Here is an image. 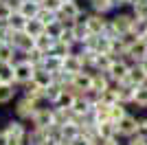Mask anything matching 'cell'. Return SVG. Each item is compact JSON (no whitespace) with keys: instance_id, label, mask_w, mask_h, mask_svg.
<instances>
[{"instance_id":"1","label":"cell","mask_w":147,"mask_h":145,"mask_svg":"<svg viewBox=\"0 0 147 145\" xmlns=\"http://www.w3.org/2000/svg\"><path fill=\"white\" fill-rule=\"evenodd\" d=\"M37 101H33V99H29V97H18L16 99V106H13V112H16V117L18 119H22L26 123V125H31V121H33V117H35L37 112Z\"/></svg>"},{"instance_id":"2","label":"cell","mask_w":147,"mask_h":145,"mask_svg":"<svg viewBox=\"0 0 147 145\" xmlns=\"http://www.w3.org/2000/svg\"><path fill=\"white\" fill-rule=\"evenodd\" d=\"M134 20L136 18L132 16V11H114L110 16V26L119 35H129L134 29Z\"/></svg>"},{"instance_id":"3","label":"cell","mask_w":147,"mask_h":145,"mask_svg":"<svg viewBox=\"0 0 147 145\" xmlns=\"http://www.w3.org/2000/svg\"><path fill=\"white\" fill-rule=\"evenodd\" d=\"M129 64L125 57H119V60L112 62V66L108 68V77L112 79V84H123V81H127V75H129Z\"/></svg>"},{"instance_id":"4","label":"cell","mask_w":147,"mask_h":145,"mask_svg":"<svg viewBox=\"0 0 147 145\" xmlns=\"http://www.w3.org/2000/svg\"><path fill=\"white\" fill-rule=\"evenodd\" d=\"M13 72H16V86H24L33 79V72H35V66L29 64V62L20 55L18 62L13 64Z\"/></svg>"},{"instance_id":"5","label":"cell","mask_w":147,"mask_h":145,"mask_svg":"<svg viewBox=\"0 0 147 145\" xmlns=\"http://www.w3.org/2000/svg\"><path fill=\"white\" fill-rule=\"evenodd\" d=\"M84 22H86L88 31H90L92 35H101L105 31V26H108V22H110V16H101V13L90 11V13L84 16Z\"/></svg>"},{"instance_id":"6","label":"cell","mask_w":147,"mask_h":145,"mask_svg":"<svg viewBox=\"0 0 147 145\" xmlns=\"http://www.w3.org/2000/svg\"><path fill=\"white\" fill-rule=\"evenodd\" d=\"M68 90L75 95H84L86 90H92V70H81L73 77V84L68 86Z\"/></svg>"},{"instance_id":"7","label":"cell","mask_w":147,"mask_h":145,"mask_svg":"<svg viewBox=\"0 0 147 145\" xmlns=\"http://www.w3.org/2000/svg\"><path fill=\"white\" fill-rule=\"evenodd\" d=\"M136 125H138L136 115L127 112L121 121H117V134H119V139H129V136H134V134H136Z\"/></svg>"},{"instance_id":"8","label":"cell","mask_w":147,"mask_h":145,"mask_svg":"<svg viewBox=\"0 0 147 145\" xmlns=\"http://www.w3.org/2000/svg\"><path fill=\"white\" fill-rule=\"evenodd\" d=\"M125 60L129 64H141V62L147 60V42L145 40H134L129 44L127 53H125Z\"/></svg>"},{"instance_id":"9","label":"cell","mask_w":147,"mask_h":145,"mask_svg":"<svg viewBox=\"0 0 147 145\" xmlns=\"http://www.w3.org/2000/svg\"><path fill=\"white\" fill-rule=\"evenodd\" d=\"M53 125H55V110L53 108H40L35 112V117H33L29 127H40V130H44V127H53Z\"/></svg>"},{"instance_id":"10","label":"cell","mask_w":147,"mask_h":145,"mask_svg":"<svg viewBox=\"0 0 147 145\" xmlns=\"http://www.w3.org/2000/svg\"><path fill=\"white\" fill-rule=\"evenodd\" d=\"M5 132L9 134V139H18V141H24L26 132H29V125H26L22 119H9L5 123Z\"/></svg>"},{"instance_id":"11","label":"cell","mask_w":147,"mask_h":145,"mask_svg":"<svg viewBox=\"0 0 147 145\" xmlns=\"http://www.w3.org/2000/svg\"><path fill=\"white\" fill-rule=\"evenodd\" d=\"M11 44L16 46V51H18L20 55H24V53H29L31 48H35V37H31L29 33H24V31H18Z\"/></svg>"},{"instance_id":"12","label":"cell","mask_w":147,"mask_h":145,"mask_svg":"<svg viewBox=\"0 0 147 145\" xmlns=\"http://www.w3.org/2000/svg\"><path fill=\"white\" fill-rule=\"evenodd\" d=\"M49 141V127H29V132L24 136V145H44Z\"/></svg>"},{"instance_id":"13","label":"cell","mask_w":147,"mask_h":145,"mask_svg":"<svg viewBox=\"0 0 147 145\" xmlns=\"http://www.w3.org/2000/svg\"><path fill=\"white\" fill-rule=\"evenodd\" d=\"M61 70L73 72V75H77V72H81V70H86V68H84V62H81V57H79V53H77V51H73L70 55H66V57H64V66H61Z\"/></svg>"},{"instance_id":"14","label":"cell","mask_w":147,"mask_h":145,"mask_svg":"<svg viewBox=\"0 0 147 145\" xmlns=\"http://www.w3.org/2000/svg\"><path fill=\"white\" fill-rule=\"evenodd\" d=\"M35 86H40L42 90H46L51 84H53V72L51 70H46L44 66H40V68H35V72H33V79H31Z\"/></svg>"},{"instance_id":"15","label":"cell","mask_w":147,"mask_h":145,"mask_svg":"<svg viewBox=\"0 0 147 145\" xmlns=\"http://www.w3.org/2000/svg\"><path fill=\"white\" fill-rule=\"evenodd\" d=\"M117 90H119V101H121V103H125V106H132V103H134L136 86L123 81V84H117Z\"/></svg>"},{"instance_id":"16","label":"cell","mask_w":147,"mask_h":145,"mask_svg":"<svg viewBox=\"0 0 147 145\" xmlns=\"http://www.w3.org/2000/svg\"><path fill=\"white\" fill-rule=\"evenodd\" d=\"M20 57V53L16 51V46L9 42H0V62H7V64H16Z\"/></svg>"},{"instance_id":"17","label":"cell","mask_w":147,"mask_h":145,"mask_svg":"<svg viewBox=\"0 0 147 145\" xmlns=\"http://www.w3.org/2000/svg\"><path fill=\"white\" fill-rule=\"evenodd\" d=\"M73 33H75V42H77V46L86 44V42H88V37L92 35L90 31H88V26H86V22H84V20H79V22H75V24H73Z\"/></svg>"},{"instance_id":"18","label":"cell","mask_w":147,"mask_h":145,"mask_svg":"<svg viewBox=\"0 0 147 145\" xmlns=\"http://www.w3.org/2000/svg\"><path fill=\"white\" fill-rule=\"evenodd\" d=\"M127 84H132V86H143V84H147V77H145V72H143V68H141V64H132V68H129V75H127Z\"/></svg>"},{"instance_id":"19","label":"cell","mask_w":147,"mask_h":145,"mask_svg":"<svg viewBox=\"0 0 147 145\" xmlns=\"http://www.w3.org/2000/svg\"><path fill=\"white\" fill-rule=\"evenodd\" d=\"M110 86H112V79L108 77V72H99V70L92 72V88H94V90L103 92V90H108Z\"/></svg>"},{"instance_id":"20","label":"cell","mask_w":147,"mask_h":145,"mask_svg":"<svg viewBox=\"0 0 147 145\" xmlns=\"http://www.w3.org/2000/svg\"><path fill=\"white\" fill-rule=\"evenodd\" d=\"M18 95V86L16 84H0V106L11 103Z\"/></svg>"},{"instance_id":"21","label":"cell","mask_w":147,"mask_h":145,"mask_svg":"<svg viewBox=\"0 0 147 145\" xmlns=\"http://www.w3.org/2000/svg\"><path fill=\"white\" fill-rule=\"evenodd\" d=\"M99 136H101V139H114V136H119L117 134V123L110 121V119L99 121Z\"/></svg>"},{"instance_id":"22","label":"cell","mask_w":147,"mask_h":145,"mask_svg":"<svg viewBox=\"0 0 147 145\" xmlns=\"http://www.w3.org/2000/svg\"><path fill=\"white\" fill-rule=\"evenodd\" d=\"M75 97H77L75 92H70L68 88H64V90H61V95H59V99L55 101V106H53V108L70 110V108H73V103H75Z\"/></svg>"},{"instance_id":"23","label":"cell","mask_w":147,"mask_h":145,"mask_svg":"<svg viewBox=\"0 0 147 145\" xmlns=\"http://www.w3.org/2000/svg\"><path fill=\"white\" fill-rule=\"evenodd\" d=\"M70 110H73V112H77V115H81V117H86L88 112L92 110V103L88 101L84 95H77V97H75V103H73V108H70Z\"/></svg>"},{"instance_id":"24","label":"cell","mask_w":147,"mask_h":145,"mask_svg":"<svg viewBox=\"0 0 147 145\" xmlns=\"http://www.w3.org/2000/svg\"><path fill=\"white\" fill-rule=\"evenodd\" d=\"M73 51H77V46H75V44H70V42H64V40H57V42H55V46H53V51H51V53H53V55H57V57H61V60H64V57H66V55H70Z\"/></svg>"},{"instance_id":"25","label":"cell","mask_w":147,"mask_h":145,"mask_svg":"<svg viewBox=\"0 0 147 145\" xmlns=\"http://www.w3.org/2000/svg\"><path fill=\"white\" fill-rule=\"evenodd\" d=\"M57 40H53V37H49L46 33H42L40 37H35V48L37 51H42L44 55H49L51 51H53V46H55Z\"/></svg>"},{"instance_id":"26","label":"cell","mask_w":147,"mask_h":145,"mask_svg":"<svg viewBox=\"0 0 147 145\" xmlns=\"http://www.w3.org/2000/svg\"><path fill=\"white\" fill-rule=\"evenodd\" d=\"M40 9H42V5H37V2H31V0H24V2H22V7H20L18 11L22 13L26 20H31V18H37Z\"/></svg>"},{"instance_id":"27","label":"cell","mask_w":147,"mask_h":145,"mask_svg":"<svg viewBox=\"0 0 147 145\" xmlns=\"http://www.w3.org/2000/svg\"><path fill=\"white\" fill-rule=\"evenodd\" d=\"M42 66L55 75V72L61 70V66H64V60H61V57H57V55H53V53H49L46 57H44V64H42Z\"/></svg>"},{"instance_id":"28","label":"cell","mask_w":147,"mask_h":145,"mask_svg":"<svg viewBox=\"0 0 147 145\" xmlns=\"http://www.w3.org/2000/svg\"><path fill=\"white\" fill-rule=\"evenodd\" d=\"M0 84H16V72H13V64L0 62Z\"/></svg>"},{"instance_id":"29","label":"cell","mask_w":147,"mask_h":145,"mask_svg":"<svg viewBox=\"0 0 147 145\" xmlns=\"http://www.w3.org/2000/svg\"><path fill=\"white\" fill-rule=\"evenodd\" d=\"M44 31H46V26H44L37 18H31L29 22H26V26H24V33H29L31 37H40Z\"/></svg>"},{"instance_id":"30","label":"cell","mask_w":147,"mask_h":145,"mask_svg":"<svg viewBox=\"0 0 147 145\" xmlns=\"http://www.w3.org/2000/svg\"><path fill=\"white\" fill-rule=\"evenodd\" d=\"M64 29H66V26H64V22H61V20L57 18L55 22L46 24V31H44V33H46L49 37H53V40H59V37L64 35Z\"/></svg>"},{"instance_id":"31","label":"cell","mask_w":147,"mask_h":145,"mask_svg":"<svg viewBox=\"0 0 147 145\" xmlns=\"http://www.w3.org/2000/svg\"><path fill=\"white\" fill-rule=\"evenodd\" d=\"M112 62H114V57H112L110 53H99L97 55V64H94V70L108 72V68L112 66ZM94 70H92V72H94Z\"/></svg>"},{"instance_id":"32","label":"cell","mask_w":147,"mask_h":145,"mask_svg":"<svg viewBox=\"0 0 147 145\" xmlns=\"http://www.w3.org/2000/svg\"><path fill=\"white\" fill-rule=\"evenodd\" d=\"M20 88H22V95L29 97V99H33V101H37L40 97H44V90L40 88V86H35L33 81H29V84H24V86H20Z\"/></svg>"},{"instance_id":"33","label":"cell","mask_w":147,"mask_h":145,"mask_svg":"<svg viewBox=\"0 0 147 145\" xmlns=\"http://www.w3.org/2000/svg\"><path fill=\"white\" fill-rule=\"evenodd\" d=\"M127 112H129V110H127V106H125V103H121V101L112 103V106H110V121H114V123H117V121H121Z\"/></svg>"},{"instance_id":"34","label":"cell","mask_w":147,"mask_h":145,"mask_svg":"<svg viewBox=\"0 0 147 145\" xmlns=\"http://www.w3.org/2000/svg\"><path fill=\"white\" fill-rule=\"evenodd\" d=\"M22 57H24V60L29 62V64H33L35 68H40V66L44 64V57H46V55H44L42 51H37V48H31L29 53H24Z\"/></svg>"},{"instance_id":"35","label":"cell","mask_w":147,"mask_h":145,"mask_svg":"<svg viewBox=\"0 0 147 145\" xmlns=\"http://www.w3.org/2000/svg\"><path fill=\"white\" fill-rule=\"evenodd\" d=\"M59 130H61V139H64V141H73L75 136H79V134H81V127H79V125H75V123L59 125Z\"/></svg>"},{"instance_id":"36","label":"cell","mask_w":147,"mask_h":145,"mask_svg":"<svg viewBox=\"0 0 147 145\" xmlns=\"http://www.w3.org/2000/svg\"><path fill=\"white\" fill-rule=\"evenodd\" d=\"M26 22H29V20L24 18V16H22V13L20 11H13L11 13V18H9V26H11L13 31H24V26H26Z\"/></svg>"},{"instance_id":"37","label":"cell","mask_w":147,"mask_h":145,"mask_svg":"<svg viewBox=\"0 0 147 145\" xmlns=\"http://www.w3.org/2000/svg\"><path fill=\"white\" fill-rule=\"evenodd\" d=\"M132 106H136V108H143V110L147 108V84H143V86H138V88H136L134 103H132Z\"/></svg>"},{"instance_id":"38","label":"cell","mask_w":147,"mask_h":145,"mask_svg":"<svg viewBox=\"0 0 147 145\" xmlns=\"http://www.w3.org/2000/svg\"><path fill=\"white\" fill-rule=\"evenodd\" d=\"M61 90H64V88H61L59 84H51L49 88H46V90H44V97H46V99H49V103H51V106H55V101H57V99H59Z\"/></svg>"},{"instance_id":"39","label":"cell","mask_w":147,"mask_h":145,"mask_svg":"<svg viewBox=\"0 0 147 145\" xmlns=\"http://www.w3.org/2000/svg\"><path fill=\"white\" fill-rule=\"evenodd\" d=\"M101 101H105L108 106H112V103H117L119 101V90H117V84H112L108 90L101 92Z\"/></svg>"},{"instance_id":"40","label":"cell","mask_w":147,"mask_h":145,"mask_svg":"<svg viewBox=\"0 0 147 145\" xmlns=\"http://www.w3.org/2000/svg\"><path fill=\"white\" fill-rule=\"evenodd\" d=\"M129 11H132V16L136 20H147V0H138Z\"/></svg>"},{"instance_id":"41","label":"cell","mask_w":147,"mask_h":145,"mask_svg":"<svg viewBox=\"0 0 147 145\" xmlns=\"http://www.w3.org/2000/svg\"><path fill=\"white\" fill-rule=\"evenodd\" d=\"M132 35H134L136 40H145V37H147V20H134Z\"/></svg>"},{"instance_id":"42","label":"cell","mask_w":147,"mask_h":145,"mask_svg":"<svg viewBox=\"0 0 147 145\" xmlns=\"http://www.w3.org/2000/svg\"><path fill=\"white\" fill-rule=\"evenodd\" d=\"M37 20L46 26V24H51V22H55V20H57V13L55 11H49V9H44V7H42L40 13H37Z\"/></svg>"},{"instance_id":"43","label":"cell","mask_w":147,"mask_h":145,"mask_svg":"<svg viewBox=\"0 0 147 145\" xmlns=\"http://www.w3.org/2000/svg\"><path fill=\"white\" fill-rule=\"evenodd\" d=\"M11 7L7 5L5 0H0V22H9V18H11Z\"/></svg>"},{"instance_id":"44","label":"cell","mask_w":147,"mask_h":145,"mask_svg":"<svg viewBox=\"0 0 147 145\" xmlns=\"http://www.w3.org/2000/svg\"><path fill=\"white\" fill-rule=\"evenodd\" d=\"M61 5H64L61 0H44V2H42L44 9H49V11H55V13H59Z\"/></svg>"},{"instance_id":"45","label":"cell","mask_w":147,"mask_h":145,"mask_svg":"<svg viewBox=\"0 0 147 145\" xmlns=\"http://www.w3.org/2000/svg\"><path fill=\"white\" fill-rule=\"evenodd\" d=\"M92 143L94 145H125V143H121L119 136H114V139H101V136H99V139H94Z\"/></svg>"},{"instance_id":"46","label":"cell","mask_w":147,"mask_h":145,"mask_svg":"<svg viewBox=\"0 0 147 145\" xmlns=\"http://www.w3.org/2000/svg\"><path fill=\"white\" fill-rule=\"evenodd\" d=\"M136 134H138V136H143V139H147V117H141V119H138Z\"/></svg>"},{"instance_id":"47","label":"cell","mask_w":147,"mask_h":145,"mask_svg":"<svg viewBox=\"0 0 147 145\" xmlns=\"http://www.w3.org/2000/svg\"><path fill=\"white\" fill-rule=\"evenodd\" d=\"M125 145H147V139H143V136L134 134V136H129V139H125Z\"/></svg>"},{"instance_id":"48","label":"cell","mask_w":147,"mask_h":145,"mask_svg":"<svg viewBox=\"0 0 147 145\" xmlns=\"http://www.w3.org/2000/svg\"><path fill=\"white\" fill-rule=\"evenodd\" d=\"M92 141H88L84 134H79V136H75L73 141H68V145H90Z\"/></svg>"},{"instance_id":"49","label":"cell","mask_w":147,"mask_h":145,"mask_svg":"<svg viewBox=\"0 0 147 145\" xmlns=\"http://www.w3.org/2000/svg\"><path fill=\"white\" fill-rule=\"evenodd\" d=\"M5 2L11 7V11H18L20 7H22V2H24V0H5Z\"/></svg>"},{"instance_id":"50","label":"cell","mask_w":147,"mask_h":145,"mask_svg":"<svg viewBox=\"0 0 147 145\" xmlns=\"http://www.w3.org/2000/svg\"><path fill=\"white\" fill-rule=\"evenodd\" d=\"M110 5H112L114 11H121L123 7H125V0H110Z\"/></svg>"},{"instance_id":"51","label":"cell","mask_w":147,"mask_h":145,"mask_svg":"<svg viewBox=\"0 0 147 145\" xmlns=\"http://www.w3.org/2000/svg\"><path fill=\"white\" fill-rule=\"evenodd\" d=\"M9 143V134L5 132V127H0V145H7Z\"/></svg>"},{"instance_id":"52","label":"cell","mask_w":147,"mask_h":145,"mask_svg":"<svg viewBox=\"0 0 147 145\" xmlns=\"http://www.w3.org/2000/svg\"><path fill=\"white\" fill-rule=\"evenodd\" d=\"M7 145H24V141H18V139H9Z\"/></svg>"},{"instance_id":"53","label":"cell","mask_w":147,"mask_h":145,"mask_svg":"<svg viewBox=\"0 0 147 145\" xmlns=\"http://www.w3.org/2000/svg\"><path fill=\"white\" fill-rule=\"evenodd\" d=\"M141 68H143V72H145V77H147V60L141 62Z\"/></svg>"},{"instance_id":"54","label":"cell","mask_w":147,"mask_h":145,"mask_svg":"<svg viewBox=\"0 0 147 145\" xmlns=\"http://www.w3.org/2000/svg\"><path fill=\"white\" fill-rule=\"evenodd\" d=\"M55 145H68V141H59V143H55Z\"/></svg>"},{"instance_id":"55","label":"cell","mask_w":147,"mask_h":145,"mask_svg":"<svg viewBox=\"0 0 147 145\" xmlns=\"http://www.w3.org/2000/svg\"><path fill=\"white\" fill-rule=\"evenodd\" d=\"M31 2H37V5H42V2H44V0H31Z\"/></svg>"},{"instance_id":"56","label":"cell","mask_w":147,"mask_h":145,"mask_svg":"<svg viewBox=\"0 0 147 145\" xmlns=\"http://www.w3.org/2000/svg\"><path fill=\"white\" fill-rule=\"evenodd\" d=\"M44 145H53V143H51V141H46V143H44Z\"/></svg>"},{"instance_id":"57","label":"cell","mask_w":147,"mask_h":145,"mask_svg":"<svg viewBox=\"0 0 147 145\" xmlns=\"http://www.w3.org/2000/svg\"><path fill=\"white\" fill-rule=\"evenodd\" d=\"M61 2H73V0H61Z\"/></svg>"},{"instance_id":"58","label":"cell","mask_w":147,"mask_h":145,"mask_svg":"<svg viewBox=\"0 0 147 145\" xmlns=\"http://www.w3.org/2000/svg\"><path fill=\"white\" fill-rule=\"evenodd\" d=\"M145 42H147V37H145Z\"/></svg>"},{"instance_id":"59","label":"cell","mask_w":147,"mask_h":145,"mask_svg":"<svg viewBox=\"0 0 147 145\" xmlns=\"http://www.w3.org/2000/svg\"><path fill=\"white\" fill-rule=\"evenodd\" d=\"M90 145H94V143H90Z\"/></svg>"},{"instance_id":"60","label":"cell","mask_w":147,"mask_h":145,"mask_svg":"<svg viewBox=\"0 0 147 145\" xmlns=\"http://www.w3.org/2000/svg\"><path fill=\"white\" fill-rule=\"evenodd\" d=\"M0 42H2V40H0Z\"/></svg>"}]
</instances>
